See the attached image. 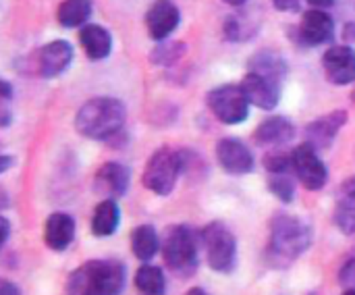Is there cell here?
Returning <instances> with one entry per match:
<instances>
[{
	"label": "cell",
	"mask_w": 355,
	"mask_h": 295,
	"mask_svg": "<svg viewBox=\"0 0 355 295\" xmlns=\"http://www.w3.org/2000/svg\"><path fill=\"white\" fill-rule=\"evenodd\" d=\"M287 75V62L275 50L258 52L252 62L248 75L241 79V87L252 102L262 110H272L281 100V83Z\"/></svg>",
	"instance_id": "6da1fadb"
},
{
	"label": "cell",
	"mask_w": 355,
	"mask_h": 295,
	"mask_svg": "<svg viewBox=\"0 0 355 295\" xmlns=\"http://www.w3.org/2000/svg\"><path fill=\"white\" fill-rule=\"evenodd\" d=\"M125 104L116 98H92L75 115V129L89 140H108L125 125Z\"/></svg>",
	"instance_id": "7a4b0ae2"
},
{
	"label": "cell",
	"mask_w": 355,
	"mask_h": 295,
	"mask_svg": "<svg viewBox=\"0 0 355 295\" xmlns=\"http://www.w3.org/2000/svg\"><path fill=\"white\" fill-rule=\"evenodd\" d=\"M123 287L125 267L119 260H89L67 281V292L77 295H116Z\"/></svg>",
	"instance_id": "3957f363"
},
{
	"label": "cell",
	"mask_w": 355,
	"mask_h": 295,
	"mask_svg": "<svg viewBox=\"0 0 355 295\" xmlns=\"http://www.w3.org/2000/svg\"><path fill=\"white\" fill-rule=\"evenodd\" d=\"M200 244L196 231L187 225H175L166 231L164 246H162V258L164 264L175 277L189 279L196 275L200 267Z\"/></svg>",
	"instance_id": "277c9868"
},
{
	"label": "cell",
	"mask_w": 355,
	"mask_h": 295,
	"mask_svg": "<svg viewBox=\"0 0 355 295\" xmlns=\"http://www.w3.org/2000/svg\"><path fill=\"white\" fill-rule=\"evenodd\" d=\"M312 244V229L300 217L281 212L270 223V254L279 260L300 258Z\"/></svg>",
	"instance_id": "5b68a950"
},
{
	"label": "cell",
	"mask_w": 355,
	"mask_h": 295,
	"mask_svg": "<svg viewBox=\"0 0 355 295\" xmlns=\"http://www.w3.org/2000/svg\"><path fill=\"white\" fill-rule=\"evenodd\" d=\"M183 152H175L173 148H158L144 169V185L156 196H168L173 194L179 175L183 173Z\"/></svg>",
	"instance_id": "8992f818"
},
{
	"label": "cell",
	"mask_w": 355,
	"mask_h": 295,
	"mask_svg": "<svg viewBox=\"0 0 355 295\" xmlns=\"http://www.w3.org/2000/svg\"><path fill=\"white\" fill-rule=\"evenodd\" d=\"M206 260L216 273H231L237 262V239L223 223H210L200 233Z\"/></svg>",
	"instance_id": "52a82bcc"
},
{
	"label": "cell",
	"mask_w": 355,
	"mask_h": 295,
	"mask_svg": "<svg viewBox=\"0 0 355 295\" xmlns=\"http://www.w3.org/2000/svg\"><path fill=\"white\" fill-rule=\"evenodd\" d=\"M206 104L210 112L225 125H239L250 117V100L241 85L225 83L208 92Z\"/></svg>",
	"instance_id": "ba28073f"
},
{
	"label": "cell",
	"mask_w": 355,
	"mask_h": 295,
	"mask_svg": "<svg viewBox=\"0 0 355 295\" xmlns=\"http://www.w3.org/2000/svg\"><path fill=\"white\" fill-rule=\"evenodd\" d=\"M316 150L318 148H314L310 142H304L297 148H293V152H291L293 173L308 192H320L329 181L327 165L320 160Z\"/></svg>",
	"instance_id": "9c48e42d"
},
{
	"label": "cell",
	"mask_w": 355,
	"mask_h": 295,
	"mask_svg": "<svg viewBox=\"0 0 355 295\" xmlns=\"http://www.w3.org/2000/svg\"><path fill=\"white\" fill-rule=\"evenodd\" d=\"M327 79L335 85H349L355 81V50L349 44L331 46L322 56Z\"/></svg>",
	"instance_id": "30bf717a"
},
{
	"label": "cell",
	"mask_w": 355,
	"mask_h": 295,
	"mask_svg": "<svg viewBox=\"0 0 355 295\" xmlns=\"http://www.w3.org/2000/svg\"><path fill=\"white\" fill-rule=\"evenodd\" d=\"M216 158L229 175H248L254 169L250 148L237 137H223L216 144Z\"/></svg>",
	"instance_id": "8fae6325"
},
{
	"label": "cell",
	"mask_w": 355,
	"mask_h": 295,
	"mask_svg": "<svg viewBox=\"0 0 355 295\" xmlns=\"http://www.w3.org/2000/svg\"><path fill=\"white\" fill-rule=\"evenodd\" d=\"M181 12L173 0H156L146 12V27L152 40L164 42L179 25Z\"/></svg>",
	"instance_id": "7c38bea8"
},
{
	"label": "cell",
	"mask_w": 355,
	"mask_h": 295,
	"mask_svg": "<svg viewBox=\"0 0 355 295\" xmlns=\"http://www.w3.org/2000/svg\"><path fill=\"white\" fill-rule=\"evenodd\" d=\"M335 35V21L324 8H310L304 12L300 23V40L306 46L329 44Z\"/></svg>",
	"instance_id": "4fadbf2b"
},
{
	"label": "cell",
	"mask_w": 355,
	"mask_h": 295,
	"mask_svg": "<svg viewBox=\"0 0 355 295\" xmlns=\"http://www.w3.org/2000/svg\"><path fill=\"white\" fill-rule=\"evenodd\" d=\"M73 60V48L69 42L64 40H54L50 44H46L40 54H37V71L42 77L52 79L58 77L60 73H64L69 69Z\"/></svg>",
	"instance_id": "5bb4252c"
},
{
	"label": "cell",
	"mask_w": 355,
	"mask_h": 295,
	"mask_svg": "<svg viewBox=\"0 0 355 295\" xmlns=\"http://www.w3.org/2000/svg\"><path fill=\"white\" fill-rule=\"evenodd\" d=\"M129 169L121 162H106L98 169L96 173V179H94V185H96V192L116 200L121 196L127 194L129 189Z\"/></svg>",
	"instance_id": "9a60e30c"
},
{
	"label": "cell",
	"mask_w": 355,
	"mask_h": 295,
	"mask_svg": "<svg viewBox=\"0 0 355 295\" xmlns=\"http://www.w3.org/2000/svg\"><path fill=\"white\" fill-rule=\"evenodd\" d=\"M347 123V112L345 110H335L329 112L316 121H312L306 127V142H310L314 148H329L337 133L341 131V127Z\"/></svg>",
	"instance_id": "2e32d148"
},
{
	"label": "cell",
	"mask_w": 355,
	"mask_h": 295,
	"mask_svg": "<svg viewBox=\"0 0 355 295\" xmlns=\"http://www.w3.org/2000/svg\"><path fill=\"white\" fill-rule=\"evenodd\" d=\"M75 239V221L64 212H54L46 219L44 225V242L50 250L62 252Z\"/></svg>",
	"instance_id": "e0dca14e"
},
{
	"label": "cell",
	"mask_w": 355,
	"mask_h": 295,
	"mask_svg": "<svg viewBox=\"0 0 355 295\" xmlns=\"http://www.w3.org/2000/svg\"><path fill=\"white\" fill-rule=\"evenodd\" d=\"M295 137V127L285 117H270L258 125L254 140L258 146H283Z\"/></svg>",
	"instance_id": "ac0fdd59"
},
{
	"label": "cell",
	"mask_w": 355,
	"mask_h": 295,
	"mask_svg": "<svg viewBox=\"0 0 355 295\" xmlns=\"http://www.w3.org/2000/svg\"><path fill=\"white\" fill-rule=\"evenodd\" d=\"M335 225L341 233L355 235V177L345 179L337 192Z\"/></svg>",
	"instance_id": "d6986e66"
},
{
	"label": "cell",
	"mask_w": 355,
	"mask_h": 295,
	"mask_svg": "<svg viewBox=\"0 0 355 295\" xmlns=\"http://www.w3.org/2000/svg\"><path fill=\"white\" fill-rule=\"evenodd\" d=\"M79 44L89 60H104L112 50V37L102 25L87 23L79 31Z\"/></svg>",
	"instance_id": "ffe728a7"
},
{
	"label": "cell",
	"mask_w": 355,
	"mask_h": 295,
	"mask_svg": "<svg viewBox=\"0 0 355 295\" xmlns=\"http://www.w3.org/2000/svg\"><path fill=\"white\" fill-rule=\"evenodd\" d=\"M121 223V208L116 204V200L108 198L104 202H100L94 210L92 217V233L96 237H110Z\"/></svg>",
	"instance_id": "44dd1931"
},
{
	"label": "cell",
	"mask_w": 355,
	"mask_h": 295,
	"mask_svg": "<svg viewBox=\"0 0 355 295\" xmlns=\"http://www.w3.org/2000/svg\"><path fill=\"white\" fill-rule=\"evenodd\" d=\"M160 248L158 233L152 225H137L131 233V252L137 260L150 262Z\"/></svg>",
	"instance_id": "7402d4cb"
},
{
	"label": "cell",
	"mask_w": 355,
	"mask_h": 295,
	"mask_svg": "<svg viewBox=\"0 0 355 295\" xmlns=\"http://www.w3.org/2000/svg\"><path fill=\"white\" fill-rule=\"evenodd\" d=\"M92 15V0H62L56 12V19L62 27H79Z\"/></svg>",
	"instance_id": "603a6c76"
},
{
	"label": "cell",
	"mask_w": 355,
	"mask_h": 295,
	"mask_svg": "<svg viewBox=\"0 0 355 295\" xmlns=\"http://www.w3.org/2000/svg\"><path fill=\"white\" fill-rule=\"evenodd\" d=\"M135 287L141 292V294L150 295H162L166 292V279H164V273L158 269V267H152V264H144L137 269L135 273Z\"/></svg>",
	"instance_id": "cb8c5ba5"
},
{
	"label": "cell",
	"mask_w": 355,
	"mask_h": 295,
	"mask_svg": "<svg viewBox=\"0 0 355 295\" xmlns=\"http://www.w3.org/2000/svg\"><path fill=\"white\" fill-rule=\"evenodd\" d=\"M268 189L285 204H289L295 196V185L289 177V173H275L268 177Z\"/></svg>",
	"instance_id": "d4e9b609"
},
{
	"label": "cell",
	"mask_w": 355,
	"mask_h": 295,
	"mask_svg": "<svg viewBox=\"0 0 355 295\" xmlns=\"http://www.w3.org/2000/svg\"><path fill=\"white\" fill-rule=\"evenodd\" d=\"M264 169L268 171V175L293 171L291 154H285V152H268V154L264 156Z\"/></svg>",
	"instance_id": "484cf974"
},
{
	"label": "cell",
	"mask_w": 355,
	"mask_h": 295,
	"mask_svg": "<svg viewBox=\"0 0 355 295\" xmlns=\"http://www.w3.org/2000/svg\"><path fill=\"white\" fill-rule=\"evenodd\" d=\"M339 285L343 287V294H355V258L347 260V264L339 273Z\"/></svg>",
	"instance_id": "4316f807"
},
{
	"label": "cell",
	"mask_w": 355,
	"mask_h": 295,
	"mask_svg": "<svg viewBox=\"0 0 355 295\" xmlns=\"http://www.w3.org/2000/svg\"><path fill=\"white\" fill-rule=\"evenodd\" d=\"M272 6L283 12H300V0H272Z\"/></svg>",
	"instance_id": "83f0119b"
},
{
	"label": "cell",
	"mask_w": 355,
	"mask_h": 295,
	"mask_svg": "<svg viewBox=\"0 0 355 295\" xmlns=\"http://www.w3.org/2000/svg\"><path fill=\"white\" fill-rule=\"evenodd\" d=\"M0 94H2V100H6V102L12 98V85H10L6 79L0 81Z\"/></svg>",
	"instance_id": "f1b7e54d"
},
{
	"label": "cell",
	"mask_w": 355,
	"mask_h": 295,
	"mask_svg": "<svg viewBox=\"0 0 355 295\" xmlns=\"http://www.w3.org/2000/svg\"><path fill=\"white\" fill-rule=\"evenodd\" d=\"M343 40L347 42H355V21H349L343 29Z\"/></svg>",
	"instance_id": "f546056e"
},
{
	"label": "cell",
	"mask_w": 355,
	"mask_h": 295,
	"mask_svg": "<svg viewBox=\"0 0 355 295\" xmlns=\"http://www.w3.org/2000/svg\"><path fill=\"white\" fill-rule=\"evenodd\" d=\"M310 6H314V8H329V6H333L335 4V0H306Z\"/></svg>",
	"instance_id": "4dcf8cb0"
},
{
	"label": "cell",
	"mask_w": 355,
	"mask_h": 295,
	"mask_svg": "<svg viewBox=\"0 0 355 295\" xmlns=\"http://www.w3.org/2000/svg\"><path fill=\"white\" fill-rule=\"evenodd\" d=\"M0 294H19V287L17 285H10L8 281H2L0 283Z\"/></svg>",
	"instance_id": "1f68e13d"
},
{
	"label": "cell",
	"mask_w": 355,
	"mask_h": 295,
	"mask_svg": "<svg viewBox=\"0 0 355 295\" xmlns=\"http://www.w3.org/2000/svg\"><path fill=\"white\" fill-rule=\"evenodd\" d=\"M154 54H171V52H166L164 48H156V50H154ZM175 58H179V54H173V56H168V62H173ZM158 62H162V65H166V58H160Z\"/></svg>",
	"instance_id": "d6a6232c"
},
{
	"label": "cell",
	"mask_w": 355,
	"mask_h": 295,
	"mask_svg": "<svg viewBox=\"0 0 355 295\" xmlns=\"http://www.w3.org/2000/svg\"><path fill=\"white\" fill-rule=\"evenodd\" d=\"M2 127H8V123H10V115H8V106H6V100H4V106H2Z\"/></svg>",
	"instance_id": "836d02e7"
},
{
	"label": "cell",
	"mask_w": 355,
	"mask_h": 295,
	"mask_svg": "<svg viewBox=\"0 0 355 295\" xmlns=\"http://www.w3.org/2000/svg\"><path fill=\"white\" fill-rule=\"evenodd\" d=\"M0 160H2V162H0V173H6L8 167H10V156H8V154H2Z\"/></svg>",
	"instance_id": "e575fe53"
},
{
	"label": "cell",
	"mask_w": 355,
	"mask_h": 295,
	"mask_svg": "<svg viewBox=\"0 0 355 295\" xmlns=\"http://www.w3.org/2000/svg\"><path fill=\"white\" fill-rule=\"evenodd\" d=\"M0 227H2V246H4L6 239H8V221L6 219H0Z\"/></svg>",
	"instance_id": "d590c367"
},
{
	"label": "cell",
	"mask_w": 355,
	"mask_h": 295,
	"mask_svg": "<svg viewBox=\"0 0 355 295\" xmlns=\"http://www.w3.org/2000/svg\"><path fill=\"white\" fill-rule=\"evenodd\" d=\"M223 2H227L231 6H243L245 4V0H223Z\"/></svg>",
	"instance_id": "8d00e7d4"
}]
</instances>
